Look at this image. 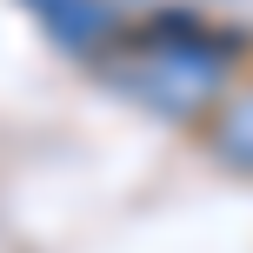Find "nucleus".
<instances>
[{
  "label": "nucleus",
  "instance_id": "obj_1",
  "mask_svg": "<svg viewBox=\"0 0 253 253\" xmlns=\"http://www.w3.org/2000/svg\"><path fill=\"white\" fill-rule=\"evenodd\" d=\"M247 53H253L247 27H220L193 0H167L120 27V40L93 60V74L120 100L147 107L153 120L200 126L213 114V100L247 74Z\"/></svg>",
  "mask_w": 253,
  "mask_h": 253
},
{
  "label": "nucleus",
  "instance_id": "obj_2",
  "mask_svg": "<svg viewBox=\"0 0 253 253\" xmlns=\"http://www.w3.org/2000/svg\"><path fill=\"white\" fill-rule=\"evenodd\" d=\"M40 27H47V40L60 53H74V60H100L107 47L120 40L126 27V7H114V0H47V7H34Z\"/></svg>",
  "mask_w": 253,
  "mask_h": 253
},
{
  "label": "nucleus",
  "instance_id": "obj_3",
  "mask_svg": "<svg viewBox=\"0 0 253 253\" xmlns=\"http://www.w3.org/2000/svg\"><path fill=\"white\" fill-rule=\"evenodd\" d=\"M193 133H200V147H207V160H213V167L253 180V74L233 80V87L213 100V114L193 126Z\"/></svg>",
  "mask_w": 253,
  "mask_h": 253
},
{
  "label": "nucleus",
  "instance_id": "obj_4",
  "mask_svg": "<svg viewBox=\"0 0 253 253\" xmlns=\"http://www.w3.org/2000/svg\"><path fill=\"white\" fill-rule=\"evenodd\" d=\"M27 7H47V0H27Z\"/></svg>",
  "mask_w": 253,
  "mask_h": 253
},
{
  "label": "nucleus",
  "instance_id": "obj_5",
  "mask_svg": "<svg viewBox=\"0 0 253 253\" xmlns=\"http://www.w3.org/2000/svg\"><path fill=\"white\" fill-rule=\"evenodd\" d=\"M114 7H126V0H114Z\"/></svg>",
  "mask_w": 253,
  "mask_h": 253
}]
</instances>
